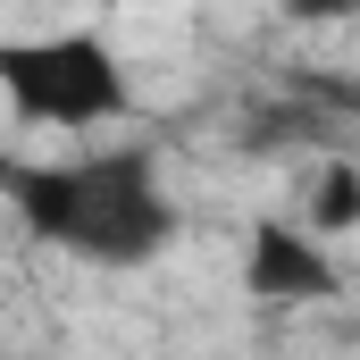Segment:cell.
<instances>
[{
    "instance_id": "3957f363",
    "label": "cell",
    "mask_w": 360,
    "mask_h": 360,
    "mask_svg": "<svg viewBox=\"0 0 360 360\" xmlns=\"http://www.w3.org/2000/svg\"><path fill=\"white\" fill-rule=\"evenodd\" d=\"M243 293L269 302V310H319L344 293V269L319 235H302L293 218H260L243 235Z\"/></svg>"
},
{
    "instance_id": "6da1fadb",
    "label": "cell",
    "mask_w": 360,
    "mask_h": 360,
    "mask_svg": "<svg viewBox=\"0 0 360 360\" xmlns=\"http://www.w3.org/2000/svg\"><path fill=\"white\" fill-rule=\"evenodd\" d=\"M0 201L17 226L92 269H143L176 243V201L160 184L151 143H84L68 160H8Z\"/></svg>"
},
{
    "instance_id": "7a4b0ae2",
    "label": "cell",
    "mask_w": 360,
    "mask_h": 360,
    "mask_svg": "<svg viewBox=\"0 0 360 360\" xmlns=\"http://www.w3.org/2000/svg\"><path fill=\"white\" fill-rule=\"evenodd\" d=\"M0 101L25 126L92 134V126H117L134 109V84H126V59L92 25H51V34H8L0 42Z\"/></svg>"
},
{
    "instance_id": "277c9868",
    "label": "cell",
    "mask_w": 360,
    "mask_h": 360,
    "mask_svg": "<svg viewBox=\"0 0 360 360\" xmlns=\"http://www.w3.org/2000/svg\"><path fill=\"white\" fill-rule=\"evenodd\" d=\"M293 226H302V235H319V243L352 235V226H360V160H319V168H310V184H302Z\"/></svg>"
},
{
    "instance_id": "5b68a950",
    "label": "cell",
    "mask_w": 360,
    "mask_h": 360,
    "mask_svg": "<svg viewBox=\"0 0 360 360\" xmlns=\"http://www.w3.org/2000/svg\"><path fill=\"white\" fill-rule=\"evenodd\" d=\"M302 101H319L335 117H360V76H302Z\"/></svg>"
}]
</instances>
